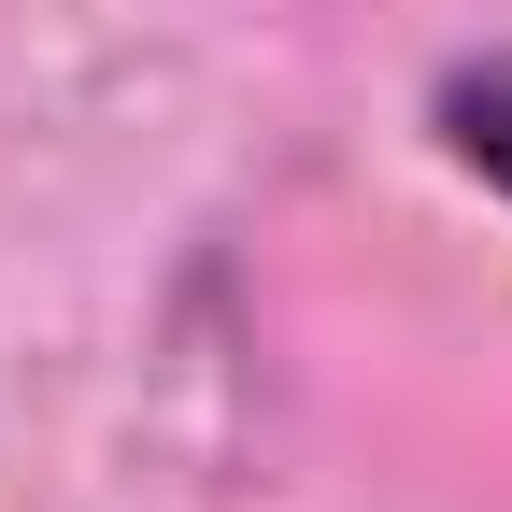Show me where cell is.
<instances>
[{
  "label": "cell",
  "instance_id": "obj_1",
  "mask_svg": "<svg viewBox=\"0 0 512 512\" xmlns=\"http://www.w3.org/2000/svg\"><path fill=\"white\" fill-rule=\"evenodd\" d=\"M427 143H441V171H470L512 214V43H470L427 72Z\"/></svg>",
  "mask_w": 512,
  "mask_h": 512
}]
</instances>
